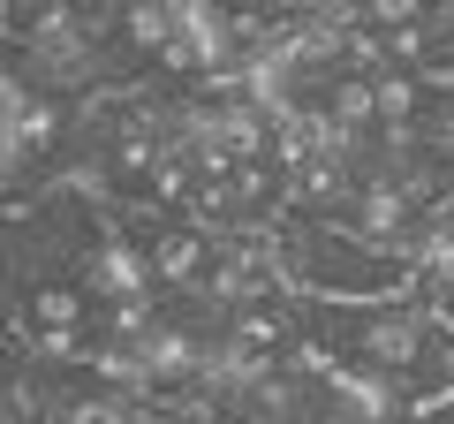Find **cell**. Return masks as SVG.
<instances>
[{
  "label": "cell",
  "mask_w": 454,
  "mask_h": 424,
  "mask_svg": "<svg viewBox=\"0 0 454 424\" xmlns=\"http://www.w3.org/2000/svg\"><path fill=\"white\" fill-rule=\"evenodd\" d=\"M265 23H318V16H348L356 0H250Z\"/></svg>",
  "instance_id": "cell-2"
},
{
  "label": "cell",
  "mask_w": 454,
  "mask_h": 424,
  "mask_svg": "<svg viewBox=\"0 0 454 424\" xmlns=\"http://www.w3.org/2000/svg\"><path fill=\"white\" fill-rule=\"evenodd\" d=\"M273 243H280V273H288L295 295H318V303H372V295H394L417 280V265L387 243H364L356 228H340L325 212L288 205L273 220Z\"/></svg>",
  "instance_id": "cell-1"
}]
</instances>
